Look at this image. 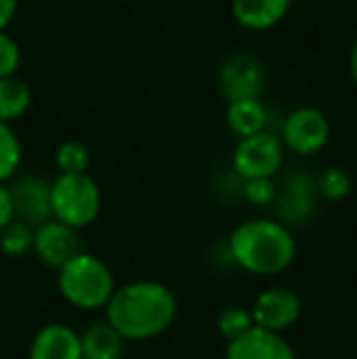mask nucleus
Masks as SVG:
<instances>
[{
	"label": "nucleus",
	"mask_w": 357,
	"mask_h": 359,
	"mask_svg": "<svg viewBox=\"0 0 357 359\" xmlns=\"http://www.w3.org/2000/svg\"><path fill=\"white\" fill-rule=\"evenodd\" d=\"M284 161V144L279 135L257 133L243 137L233 151V169L243 181L250 179H274Z\"/></svg>",
	"instance_id": "5"
},
{
	"label": "nucleus",
	"mask_w": 357,
	"mask_h": 359,
	"mask_svg": "<svg viewBox=\"0 0 357 359\" xmlns=\"http://www.w3.org/2000/svg\"><path fill=\"white\" fill-rule=\"evenodd\" d=\"M29 105H32V90L20 76L0 79V120L3 123L22 118Z\"/></svg>",
	"instance_id": "17"
},
{
	"label": "nucleus",
	"mask_w": 357,
	"mask_h": 359,
	"mask_svg": "<svg viewBox=\"0 0 357 359\" xmlns=\"http://www.w3.org/2000/svg\"><path fill=\"white\" fill-rule=\"evenodd\" d=\"M223 359H296V352L284 335L252 327L238 340L225 342Z\"/></svg>",
	"instance_id": "11"
},
{
	"label": "nucleus",
	"mask_w": 357,
	"mask_h": 359,
	"mask_svg": "<svg viewBox=\"0 0 357 359\" xmlns=\"http://www.w3.org/2000/svg\"><path fill=\"white\" fill-rule=\"evenodd\" d=\"M228 255L235 266L255 276L284 274L296 259V237L286 222L252 217L230 232Z\"/></svg>",
	"instance_id": "2"
},
{
	"label": "nucleus",
	"mask_w": 357,
	"mask_h": 359,
	"mask_svg": "<svg viewBox=\"0 0 357 359\" xmlns=\"http://www.w3.org/2000/svg\"><path fill=\"white\" fill-rule=\"evenodd\" d=\"M81 335V359H123L128 342L118 335L108 320L90 323Z\"/></svg>",
	"instance_id": "15"
},
{
	"label": "nucleus",
	"mask_w": 357,
	"mask_h": 359,
	"mask_svg": "<svg viewBox=\"0 0 357 359\" xmlns=\"http://www.w3.org/2000/svg\"><path fill=\"white\" fill-rule=\"evenodd\" d=\"M103 196L90 174H59L49 181L52 217L74 230H83L98 217Z\"/></svg>",
	"instance_id": "4"
},
{
	"label": "nucleus",
	"mask_w": 357,
	"mask_h": 359,
	"mask_svg": "<svg viewBox=\"0 0 357 359\" xmlns=\"http://www.w3.org/2000/svg\"><path fill=\"white\" fill-rule=\"evenodd\" d=\"M15 220V210H13V196H10L8 184H0V232Z\"/></svg>",
	"instance_id": "25"
},
{
	"label": "nucleus",
	"mask_w": 357,
	"mask_h": 359,
	"mask_svg": "<svg viewBox=\"0 0 357 359\" xmlns=\"http://www.w3.org/2000/svg\"><path fill=\"white\" fill-rule=\"evenodd\" d=\"M314 194L316 184L306 174L286 176L284 186H279L274 201L279 215H284L286 220H306L314 208Z\"/></svg>",
	"instance_id": "13"
},
{
	"label": "nucleus",
	"mask_w": 357,
	"mask_h": 359,
	"mask_svg": "<svg viewBox=\"0 0 357 359\" xmlns=\"http://www.w3.org/2000/svg\"><path fill=\"white\" fill-rule=\"evenodd\" d=\"M218 83L228 103L243 98H260L264 88V64L248 52L230 54L220 64Z\"/></svg>",
	"instance_id": "8"
},
{
	"label": "nucleus",
	"mask_w": 357,
	"mask_h": 359,
	"mask_svg": "<svg viewBox=\"0 0 357 359\" xmlns=\"http://www.w3.org/2000/svg\"><path fill=\"white\" fill-rule=\"evenodd\" d=\"M15 15H18V0H0V32H5Z\"/></svg>",
	"instance_id": "26"
},
{
	"label": "nucleus",
	"mask_w": 357,
	"mask_h": 359,
	"mask_svg": "<svg viewBox=\"0 0 357 359\" xmlns=\"http://www.w3.org/2000/svg\"><path fill=\"white\" fill-rule=\"evenodd\" d=\"M20 67V44L8 32H0V79L15 76Z\"/></svg>",
	"instance_id": "24"
},
{
	"label": "nucleus",
	"mask_w": 357,
	"mask_h": 359,
	"mask_svg": "<svg viewBox=\"0 0 357 359\" xmlns=\"http://www.w3.org/2000/svg\"><path fill=\"white\" fill-rule=\"evenodd\" d=\"M57 286L64 301L79 311H105L118 288L113 269L90 252H79L57 269Z\"/></svg>",
	"instance_id": "3"
},
{
	"label": "nucleus",
	"mask_w": 357,
	"mask_h": 359,
	"mask_svg": "<svg viewBox=\"0 0 357 359\" xmlns=\"http://www.w3.org/2000/svg\"><path fill=\"white\" fill-rule=\"evenodd\" d=\"M177 313L179 303L172 288L154 279H135L115 288L105 306V320L125 342H144L164 335Z\"/></svg>",
	"instance_id": "1"
},
{
	"label": "nucleus",
	"mask_w": 357,
	"mask_h": 359,
	"mask_svg": "<svg viewBox=\"0 0 357 359\" xmlns=\"http://www.w3.org/2000/svg\"><path fill=\"white\" fill-rule=\"evenodd\" d=\"M291 0H233L230 10L238 25L248 29H269L286 18Z\"/></svg>",
	"instance_id": "14"
},
{
	"label": "nucleus",
	"mask_w": 357,
	"mask_h": 359,
	"mask_svg": "<svg viewBox=\"0 0 357 359\" xmlns=\"http://www.w3.org/2000/svg\"><path fill=\"white\" fill-rule=\"evenodd\" d=\"M8 189L10 196H13L15 220L27 222L29 227H37L52 217V208H49V181L39 179V176H22V179H18Z\"/></svg>",
	"instance_id": "10"
},
{
	"label": "nucleus",
	"mask_w": 357,
	"mask_h": 359,
	"mask_svg": "<svg viewBox=\"0 0 357 359\" xmlns=\"http://www.w3.org/2000/svg\"><path fill=\"white\" fill-rule=\"evenodd\" d=\"M276 191H279V186L274 184V179L243 181V196L252 205H271L276 201Z\"/></svg>",
	"instance_id": "23"
},
{
	"label": "nucleus",
	"mask_w": 357,
	"mask_h": 359,
	"mask_svg": "<svg viewBox=\"0 0 357 359\" xmlns=\"http://www.w3.org/2000/svg\"><path fill=\"white\" fill-rule=\"evenodd\" d=\"M316 191H318L325 201H343V198H348L350 191H353V179H350L348 171L340 169V166H328V169H323V174L318 176V181H316Z\"/></svg>",
	"instance_id": "22"
},
{
	"label": "nucleus",
	"mask_w": 357,
	"mask_h": 359,
	"mask_svg": "<svg viewBox=\"0 0 357 359\" xmlns=\"http://www.w3.org/2000/svg\"><path fill=\"white\" fill-rule=\"evenodd\" d=\"M252 327H255L252 313H250V308H243V306L223 308V311L218 313V318H215V330H218V335L223 337L225 342L238 340L240 335L250 332Z\"/></svg>",
	"instance_id": "18"
},
{
	"label": "nucleus",
	"mask_w": 357,
	"mask_h": 359,
	"mask_svg": "<svg viewBox=\"0 0 357 359\" xmlns=\"http://www.w3.org/2000/svg\"><path fill=\"white\" fill-rule=\"evenodd\" d=\"M29 359H81V335L64 323H49L32 337Z\"/></svg>",
	"instance_id": "12"
},
{
	"label": "nucleus",
	"mask_w": 357,
	"mask_h": 359,
	"mask_svg": "<svg viewBox=\"0 0 357 359\" xmlns=\"http://www.w3.org/2000/svg\"><path fill=\"white\" fill-rule=\"evenodd\" d=\"M32 242L34 227H29L27 222L13 220L0 232V252L8 257H25L27 252H32Z\"/></svg>",
	"instance_id": "20"
},
{
	"label": "nucleus",
	"mask_w": 357,
	"mask_h": 359,
	"mask_svg": "<svg viewBox=\"0 0 357 359\" xmlns=\"http://www.w3.org/2000/svg\"><path fill=\"white\" fill-rule=\"evenodd\" d=\"M301 311H304L301 296L289 286L264 288L250 308L255 327L276 332V335H284L289 327H294L301 318Z\"/></svg>",
	"instance_id": "7"
},
{
	"label": "nucleus",
	"mask_w": 357,
	"mask_h": 359,
	"mask_svg": "<svg viewBox=\"0 0 357 359\" xmlns=\"http://www.w3.org/2000/svg\"><path fill=\"white\" fill-rule=\"evenodd\" d=\"M20 159H22V147H20L18 135L13 133L10 123L0 120V184L13 179L20 166Z\"/></svg>",
	"instance_id": "19"
},
{
	"label": "nucleus",
	"mask_w": 357,
	"mask_h": 359,
	"mask_svg": "<svg viewBox=\"0 0 357 359\" xmlns=\"http://www.w3.org/2000/svg\"><path fill=\"white\" fill-rule=\"evenodd\" d=\"M225 123L240 140L267 130V108L260 98L230 100L225 108Z\"/></svg>",
	"instance_id": "16"
},
{
	"label": "nucleus",
	"mask_w": 357,
	"mask_h": 359,
	"mask_svg": "<svg viewBox=\"0 0 357 359\" xmlns=\"http://www.w3.org/2000/svg\"><path fill=\"white\" fill-rule=\"evenodd\" d=\"M350 74H353V81L357 83V39L353 44V52H350Z\"/></svg>",
	"instance_id": "27"
},
{
	"label": "nucleus",
	"mask_w": 357,
	"mask_h": 359,
	"mask_svg": "<svg viewBox=\"0 0 357 359\" xmlns=\"http://www.w3.org/2000/svg\"><path fill=\"white\" fill-rule=\"evenodd\" d=\"M32 252L37 255V259L42 262L44 266L62 269L69 259H74L79 252H83L81 237H79V230H74V227L49 217L47 222L34 227Z\"/></svg>",
	"instance_id": "9"
},
{
	"label": "nucleus",
	"mask_w": 357,
	"mask_h": 359,
	"mask_svg": "<svg viewBox=\"0 0 357 359\" xmlns=\"http://www.w3.org/2000/svg\"><path fill=\"white\" fill-rule=\"evenodd\" d=\"M88 164H90V151L83 142L69 140V142L59 144L57 149L59 174H88Z\"/></svg>",
	"instance_id": "21"
},
{
	"label": "nucleus",
	"mask_w": 357,
	"mask_h": 359,
	"mask_svg": "<svg viewBox=\"0 0 357 359\" xmlns=\"http://www.w3.org/2000/svg\"><path fill=\"white\" fill-rule=\"evenodd\" d=\"M279 140L284 149H291L301 156H311L328 144L330 123L323 110L314 108V105H301L284 118Z\"/></svg>",
	"instance_id": "6"
}]
</instances>
